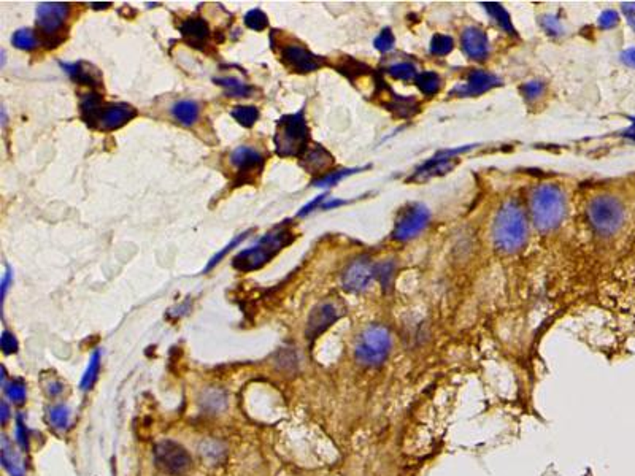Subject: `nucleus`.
Returning <instances> with one entry per match:
<instances>
[{"label":"nucleus","mask_w":635,"mask_h":476,"mask_svg":"<svg viewBox=\"0 0 635 476\" xmlns=\"http://www.w3.org/2000/svg\"><path fill=\"white\" fill-rule=\"evenodd\" d=\"M294 241V232L287 229L286 226L277 227V229L265 233L263 238L258 240V243L248 248V250L240 251L232 260V265L236 270L242 273H250L259 270L265 264L277 256L280 251H283L286 246H289Z\"/></svg>","instance_id":"nucleus-1"},{"label":"nucleus","mask_w":635,"mask_h":476,"mask_svg":"<svg viewBox=\"0 0 635 476\" xmlns=\"http://www.w3.org/2000/svg\"><path fill=\"white\" fill-rule=\"evenodd\" d=\"M310 131L304 111L286 115L278 119L273 145L280 157H300L309 150Z\"/></svg>","instance_id":"nucleus-2"},{"label":"nucleus","mask_w":635,"mask_h":476,"mask_svg":"<svg viewBox=\"0 0 635 476\" xmlns=\"http://www.w3.org/2000/svg\"><path fill=\"white\" fill-rule=\"evenodd\" d=\"M494 243L504 253H514L524 245L527 224L521 206L508 202L500 209L494 223Z\"/></svg>","instance_id":"nucleus-3"},{"label":"nucleus","mask_w":635,"mask_h":476,"mask_svg":"<svg viewBox=\"0 0 635 476\" xmlns=\"http://www.w3.org/2000/svg\"><path fill=\"white\" fill-rule=\"evenodd\" d=\"M70 15V5L65 2H43L37 6V31L40 45L57 48L64 43V23Z\"/></svg>","instance_id":"nucleus-4"},{"label":"nucleus","mask_w":635,"mask_h":476,"mask_svg":"<svg viewBox=\"0 0 635 476\" xmlns=\"http://www.w3.org/2000/svg\"><path fill=\"white\" fill-rule=\"evenodd\" d=\"M532 216L540 231H553L564 218V197L558 187L545 184L536 189L531 202Z\"/></svg>","instance_id":"nucleus-5"},{"label":"nucleus","mask_w":635,"mask_h":476,"mask_svg":"<svg viewBox=\"0 0 635 476\" xmlns=\"http://www.w3.org/2000/svg\"><path fill=\"white\" fill-rule=\"evenodd\" d=\"M391 333L383 326H369L364 328L354 345V356L360 365L377 367L387 359L391 353Z\"/></svg>","instance_id":"nucleus-6"},{"label":"nucleus","mask_w":635,"mask_h":476,"mask_svg":"<svg viewBox=\"0 0 635 476\" xmlns=\"http://www.w3.org/2000/svg\"><path fill=\"white\" fill-rule=\"evenodd\" d=\"M587 218L599 233L612 236L624 223V209L613 196H597L587 205Z\"/></svg>","instance_id":"nucleus-7"},{"label":"nucleus","mask_w":635,"mask_h":476,"mask_svg":"<svg viewBox=\"0 0 635 476\" xmlns=\"http://www.w3.org/2000/svg\"><path fill=\"white\" fill-rule=\"evenodd\" d=\"M156 465L167 475L182 476L189 470L192 459L186 449L172 440H164L155 449Z\"/></svg>","instance_id":"nucleus-8"},{"label":"nucleus","mask_w":635,"mask_h":476,"mask_svg":"<svg viewBox=\"0 0 635 476\" xmlns=\"http://www.w3.org/2000/svg\"><path fill=\"white\" fill-rule=\"evenodd\" d=\"M231 164L236 167V186L254 184V181L263 173L265 156L250 146H238L231 154Z\"/></svg>","instance_id":"nucleus-9"},{"label":"nucleus","mask_w":635,"mask_h":476,"mask_svg":"<svg viewBox=\"0 0 635 476\" xmlns=\"http://www.w3.org/2000/svg\"><path fill=\"white\" fill-rule=\"evenodd\" d=\"M280 57H282L283 64L289 67L292 72L297 73H310L318 70L321 65L324 64V60L319 56L313 55L304 46L300 45H283L280 48Z\"/></svg>","instance_id":"nucleus-10"},{"label":"nucleus","mask_w":635,"mask_h":476,"mask_svg":"<svg viewBox=\"0 0 635 476\" xmlns=\"http://www.w3.org/2000/svg\"><path fill=\"white\" fill-rule=\"evenodd\" d=\"M340 316H342V311H340V308L333 301H321V304L313 308L309 321H307V338H318L333 323H337Z\"/></svg>","instance_id":"nucleus-11"},{"label":"nucleus","mask_w":635,"mask_h":476,"mask_svg":"<svg viewBox=\"0 0 635 476\" xmlns=\"http://www.w3.org/2000/svg\"><path fill=\"white\" fill-rule=\"evenodd\" d=\"M377 275V268H373L367 258H359L346 267L342 277V284L350 292H363L370 286L373 277Z\"/></svg>","instance_id":"nucleus-12"},{"label":"nucleus","mask_w":635,"mask_h":476,"mask_svg":"<svg viewBox=\"0 0 635 476\" xmlns=\"http://www.w3.org/2000/svg\"><path fill=\"white\" fill-rule=\"evenodd\" d=\"M137 115V110L129 104H105L102 111H100L96 131L111 132L121 129Z\"/></svg>","instance_id":"nucleus-13"},{"label":"nucleus","mask_w":635,"mask_h":476,"mask_svg":"<svg viewBox=\"0 0 635 476\" xmlns=\"http://www.w3.org/2000/svg\"><path fill=\"white\" fill-rule=\"evenodd\" d=\"M429 221V211L423 205H413L397 221L394 237L397 240H409L424 229Z\"/></svg>","instance_id":"nucleus-14"},{"label":"nucleus","mask_w":635,"mask_h":476,"mask_svg":"<svg viewBox=\"0 0 635 476\" xmlns=\"http://www.w3.org/2000/svg\"><path fill=\"white\" fill-rule=\"evenodd\" d=\"M180 33L186 43L192 48L205 50L210 43L211 31L209 23L204 18H186L184 21L180 24Z\"/></svg>","instance_id":"nucleus-15"},{"label":"nucleus","mask_w":635,"mask_h":476,"mask_svg":"<svg viewBox=\"0 0 635 476\" xmlns=\"http://www.w3.org/2000/svg\"><path fill=\"white\" fill-rule=\"evenodd\" d=\"M460 43H463L465 55L472 59L483 60L487 56V50H490L487 37L477 28L465 29L463 32V37H460Z\"/></svg>","instance_id":"nucleus-16"},{"label":"nucleus","mask_w":635,"mask_h":476,"mask_svg":"<svg viewBox=\"0 0 635 476\" xmlns=\"http://www.w3.org/2000/svg\"><path fill=\"white\" fill-rule=\"evenodd\" d=\"M62 69L78 84H86L91 86V88H97V86L102 84V77H100L99 70L91 64L83 62V60L73 64H62Z\"/></svg>","instance_id":"nucleus-17"},{"label":"nucleus","mask_w":635,"mask_h":476,"mask_svg":"<svg viewBox=\"0 0 635 476\" xmlns=\"http://www.w3.org/2000/svg\"><path fill=\"white\" fill-rule=\"evenodd\" d=\"M332 164L333 157L331 153H327L321 145H315L311 150H307L300 160V165L309 173H321L329 169Z\"/></svg>","instance_id":"nucleus-18"},{"label":"nucleus","mask_w":635,"mask_h":476,"mask_svg":"<svg viewBox=\"0 0 635 476\" xmlns=\"http://www.w3.org/2000/svg\"><path fill=\"white\" fill-rule=\"evenodd\" d=\"M104 105L105 102L97 92L84 94L82 100H79V115H82L84 124L89 126L91 129H96L97 127V121Z\"/></svg>","instance_id":"nucleus-19"},{"label":"nucleus","mask_w":635,"mask_h":476,"mask_svg":"<svg viewBox=\"0 0 635 476\" xmlns=\"http://www.w3.org/2000/svg\"><path fill=\"white\" fill-rule=\"evenodd\" d=\"M499 82L496 77H492L491 73L483 72V70H475L470 73L469 79H467L465 86L459 89L460 94H465V96H477V94H483L486 91H490L491 88H494Z\"/></svg>","instance_id":"nucleus-20"},{"label":"nucleus","mask_w":635,"mask_h":476,"mask_svg":"<svg viewBox=\"0 0 635 476\" xmlns=\"http://www.w3.org/2000/svg\"><path fill=\"white\" fill-rule=\"evenodd\" d=\"M200 115V106L194 100H180L172 106V116L180 124L183 126H192L197 123Z\"/></svg>","instance_id":"nucleus-21"},{"label":"nucleus","mask_w":635,"mask_h":476,"mask_svg":"<svg viewBox=\"0 0 635 476\" xmlns=\"http://www.w3.org/2000/svg\"><path fill=\"white\" fill-rule=\"evenodd\" d=\"M213 82H215L218 86H221L227 96H231V97H250L254 91L253 86L246 84L245 82H242V79L233 78V77L215 78Z\"/></svg>","instance_id":"nucleus-22"},{"label":"nucleus","mask_w":635,"mask_h":476,"mask_svg":"<svg viewBox=\"0 0 635 476\" xmlns=\"http://www.w3.org/2000/svg\"><path fill=\"white\" fill-rule=\"evenodd\" d=\"M2 462L4 467L10 472L11 476H24V470L19 460V455L16 454L15 449L10 445V441L6 437L2 438Z\"/></svg>","instance_id":"nucleus-23"},{"label":"nucleus","mask_w":635,"mask_h":476,"mask_svg":"<svg viewBox=\"0 0 635 476\" xmlns=\"http://www.w3.org/2000/svg\"><path fill=\"white\" fill-rule=\"evenodd\" d=\"M200 405H202L204 410L209 411L210 414H216V413L224 410L226 395H224V392L218 391V389H210V391H206L202 395V399H200Z\"/></svg>","instance_id":"nucleus-24"},{"label":"nucleus","mask_w":635,"mask_h":476,"mask_svg":"<svg viewBox=\"0 0 635 476\" xmlns=\"http://www.w3.org/2000/svg\"><path fill=\"white\" fill-rule=\"evenodd\" d=\"M231 115L240 126L250 129V127H253L258 123L259 109H256V106H253V105H238L231 111Z\"/></svg>","instance_id":"nucleus-25"},{"label":"nucleus","mask_w":635,"mask_h":476,"mask_svg":"<svg viewBox=\"0 0 635 476\" xmlns=\"http://www.w3.org/2000/svg\"><path fill=\"white\" fill-rule=\"evenodd\" d=\"M11 43L15 48L23 51H33L40 45V40L35 32L31 29H19L11 37Z\"/></svg>","instance_id":"nucleus-26"},{"label":"nucleus","mask_w":635,"mask_h":476,"mask_svg":"<svg viewBox=\"0 0 635 476\" xmlns=\"http://www.w3.org/2000/svg\"><path fill=\"white\" fill-rule=\"evenodd\" d=\"M485 9H486L487 13H490V15L494 18V21H496V23L500 26V28L505 29L508 33H513V32H514L513 24H512V19H510V16H508V13L504 10V6H502V5L487 2V4H485Z\"/></svg>","instance_id":"nucleus-27"},{"label":"nucleus","mask_w":635,"mask_h":476,"mask_svg":"<svg viewBox=\"0 0 635 476\" xmlns=\"http://www.w3.org/2000/svg\"><path fill=\"white\" fill-rule=\"evenodd\" d=\"M243 21H245L246 28H250L251 31H256V32H263L267 26H269V18H267L265 13L259 9L250 10L248 13H246Z\"/></svg>","instance_id":"nucleus-28"},{"label":"nucleus","mask_w":635,"mask_h":476,"mask_svg":"<svg viewBox=\"0 0 635 476\" xmlns=\"http://www.w3.org/2000/svg\"><path fill=\"white\" fill-rule=\"evenodd\" d=\"M48 418H50V424L53 427L57 428V431H64V428L69 426L70 411L65 405H56L50 410Z\"/></svg>","instance_id":"nucleus-29"},{"label":"nucleus","mask_w":635,"mask_h":476,"mask_svg":"<svg viewBox=\"0 0 635 476\" xmlns=\"http://www.w3.org/2000/svg\"><path fill=\"white\" fill-rule=\"evenodd\" d=\"M418 88L426 96H432L440 89V78L437 73L434 72H424L418 77Z\"/></svg>","instance_id":"nucleus-30"},{"label":"nucleus","mask_w":635,"mask_h":476,"mask_svg":"<svg viewBox=\"0 0 635 476\" xmlns=\"http://www.w3.org/2000/svg\"><path fill=\"white\" fill-rule=\"evenodd\" d=\"M250 232H251V231H246V232H243V233H240V236H237L233 240H231V243H227V245L223 248L221 251H218V253L215 254V256H213V258L210 259V262L206 264V267L204 268V272L211 270L213 267H215V265H218L219 262H221V259L226 256L227 253H231V251L233 250V248H237L240 243H242V241H245L246 238H248V233H250Z\"/></svg>","instance_id":"nucleus-31"},{"label":"nucleus","mask_w":635,"mask_h":476,"mask_svg":"<svg viewBox=\"0 0 635 476\" xmlns=\"http://www.w3.org/2000/svg\"><path fill=\"white\" fill-rule=\"evenodd\" d=\"M200 454H202V458H205L209 462H213V464H215V462H219L223 459L224 446L221 443H218V441L209 440V441H205V443L200 445Z\"/></svg>","instance_id":"nucleus-32"},{"label":"nucleus","mask_w":635,"mask_h":476,"mask_svg":"<svg viewBox=\"0 0 635 476\" xmlns=\"http://www.w3.org/2000/svg\"><path fill=\"white\" fill-rule=\"evenodd\" d=\"M99 368H100V353L94 351V354H92L89 359V365H88V368H86L83 380H82V387L84 389V391L86 389H89L92 386V383L96 381L97 375H99Z\"/></svg>","instance_id":"nucleus-33"},{"label":"nucleus","mask_w":635,"mask_h":476,"mask_svg":"<svg viewBox=\"0 0 635 476\" xmlns=\"http://www.w3.org/2000/svg\"><path fill=\"white\" fill-rule=\"evenodd\" d=\"M5 389L13 404L21 405L26 400V384L21 380H11L10 384H6Z\"/></svg>","instance_id":"nucleus-34"},{"label":"nucleus","mask_w":635,"mask_h":476,"mask_svg":"<svg viewBox=\"0 0 635 476\" xmlns=\"http://www.w3.org/2000/svg\"><path fill=\"white\" fill-rule=\"evenodd\" d=\"M453 50V40L448 35H436L432 38V45H431V51L436 56H445Z\"/></svg>","instance_id":"nucleus-35"},{"label":"nucleus","mask_w":635,"mask_h":476,"mask_svg":"<svg viewBox=\"0 0 635 476\" xmlns=\"http://www.w3.org/2000/svg\"><path fill=\"white\" fill-rule=\"evenodd\" d=\"M391 109L396 110L399 116H410L412 113L418 109V105L413 99L397 97V99H394V102L391 104Z\"/></svg>","instance_id":"nucleus-36"},{"label":"nucleus","mask_w":635,"mask_h":476,"mask_svg":"<svg viewBox=\"0 0 635 476\" xmlns=\"http://www.w3.org/2000/svg\"><path fill=\"white\" fill-rule=\"evenodd\" d=\"M387 72H390L391 77L397 78V79H410L414 77V73H416L414 72V67L409 62H400V64L392 65L387 69Z\"/></svg>","instance_id":"nucleus-37"},{"label":"nucleus","mask_w":635,"mask_h":476,"mask_svg":"<svg viewBox=\"0 0 635 476\" xmlns=\"http://www.w3.org/2000/svg\"><path fill=\"white\" fill-rule=\"evenodd\" d=\"M353 172H354V170H337V172H331V173H327V175L318 178L313 184L318 186V187L333 186V184H337L340 179L345 178L346 175H350V173H353Z\"/></svg>","instance_id":"nucleus-38"},{"label":"nucleus","mask_w":635,"mask_h":476,"mask_svg":"<svg viewBox=\"0 0 635 476\" xmlns=\"http://www.w3.org/2000/svg\"><path fill=\"white\" fill-rule=\"evenodd\" d=\"M0 346H2L5 354H13L18 351V340L11 332L4 331L2 338H0Z\"/></svg>","instance_id":"nucleus-39"},{"label":"nucleus","mask_w":635,"mask_h":476,"mask_svg":"<svg viewBox=\"0 0 635 476\" xmlns=\"http://www.w3.org/2000/svg\"><path fill=\"white\" fill-rule=\"evenodd\" d=\"M394 45V35L390 29H386L380 33L375 40V48L380 51H390Z\"/></svg>","instance_id":"nucleus-40"},{"label":"nucleus","mask_w":635,"mask_h":476,"mask_svg":"<svg viewBox=\"0 0 635 476\" xmlns=\"http://www.w3.org/2000/svg\"><path fill=\"white\" fill-rule=\"evenodd\" d=\"M16 435H18L19 445H21L24 449H28V428H26L23 416H18V419H16Z\"/></svg>","instance_id":"nucleus-41"},{"label":"nucleus","mask_w":635,"mask_h":476,"mask_svg":"<svg viewBox=\"0 0 635 476\" xmlns=\"http://www.w3.org/2000/svg\"><path fill=\"white\" fill-rule=\"evenodd\" d=\"M541 89H543V86H541V83H537V82L527 83V84H524V86H523V92H524V96H526V97H529V99H532V97H537V96H539V94L541 92Z\"/></svg>","instance_id":"nucleus-42"},{"label":"nucleus","mask_w":635,"mask_h":476,"mask_svg":"<svg viewBox=\"0 0 635 476\" xmlns=\"http://www.w3.org/2000/svg\"><path fill=\"white\" fill-rule=\"evenodd\" d=\"M11 281H13V270L10 265H6V270H5L4 278H2V300H5V297H6V291H9Z\"/></svg>","instance_id":"nucleus-43"},{"label":"nucleus","mask_w":635,"mask_h":476,"mask_svg":"<svg viewBox=\"0 0 635 476\" xmlns=\"http://www.w3.org/2000/svg\"><path fill=\"white\" fill-rule=\"evenodd\" d=\"M617 21H618L617 13H614V11H607V13H604L602 18H600V26H604V28H610V26L617 24Z\"/></svg>","instance_id":"nucleus-44"},{"label":"nucleus","mask_w":635,"mask_h":476,"mask_svg":"<svg viewBox=\"0 0 635 476\" xmlns=\"http://www.w3.org/2000/svg\"><path fill=\"white\" fill-rule=\"evenodd\" d=\"M623 57H624V62H626V64H629V65L635 67V48H634V50H629V51H626L624 55H623Z\"/></svg>","instance_id":"nucleus-45"},{"label":"nucleus","mask_w":635,"mask_h":476,"mask_svg":"<svg viewBox=\"0 0 635 476\" xmlns=\"http://www.w3.org/2000/svg\"><path fill=\"white\" fill-rule=\"evenodd\" d=\"M6 419H9V406H6V402H2V422L5 424Z\"/></svg>","instance_id":"nucleus-46"},{"label":"nucleus","mask_w":635,"mask_h":476,"mask_svg":"<svg viewBox=\"0 0 635 476\" xmlns=\"http://www.w3.org/2000/svg\"><path fill=\"white\" fill-rule=\"evenodd\" d=\"M92 6L94 9H106V6H110V4H92Z\"/></svg>","instance_id":"nucleus-47"},{"label":"nucleus","mask_w":635,"mask_h":476,"mask_svg":"<svg viewBox=\"0 0 635 476\" xmlns=\"http://www.w3.org/2000/svg\"><path fill=\"white\" fill-rule=\"evenodd\" d=\"M629 21H631V24L635 28V15H631V16H629Z\"/></svg>","instance_id":"nucleus-48"}]
</instances>
